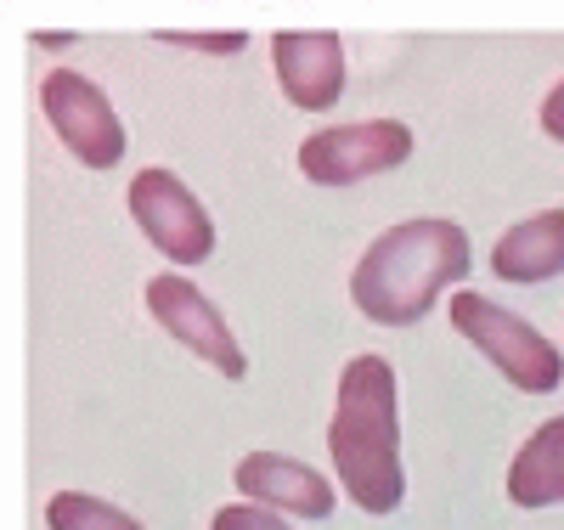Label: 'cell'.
Wrapping results in <instances>:
<instances>
[{
  "label": "cell",
  "mask_w": 564,
  "mask_h": 530,
  "mask_svg": "<svg viewBox=\"0 0 564 530\" xmlns=\"http://www.w3.org/2000/svg\"><path fill=\"white\" fill-rule=\"evenodd\" d=\"M468 266H475V249H468V231L457 220L441 215L401 220L372 237L367 255L356 260L350 300L379 327H412L435 311L446 288L468 277Z\"/></svg>",
  "instance_id": "2"
},
{
  "label": "cell",
  "mask_w": 564,
  "mask_h": 530,
  "mask_svg": "<svg viewBox=\"0 0 564 530\" xmlns=\"http://www.w3.org/2000/svg\"><path fill=\"white\" fill-rule=\"evenodd\" d=\"M141 300H148L153 322L170 333L175 345H186L198 361H209L220 378H243V372H249V356H243V345H238V333H231V322L215 311V300L204 294L193 277L159 271V277H148Z\"/></svg>",
  "instance_id": "7"
},
{
  "label": "cell",
  "mask_w": 564,
  "mask_h": 530,
  "mask_svg": "<svg viewBox=\"0 0 564 530\" xmlns=\"http://www.w3.org/2000/svg\"><path fill=\"white\" fill-rule=\"evenodd\" d=\"M124 209H130L135 231L148 237L164 260H175V266L215 260V220H209L204 198L175 170H164V164L135 170L130 192H124Z\"/></svg>",
  "instance_id": "4"
},
{
  "label": "cell",
  "mask_w": 564,
  "mask_h": 530,
  "mask_svg": "<svg viewBox=\"0 0 564 530\" xmlns=\"http://www.w3.org/2000/svg\"><path fill=\"white\" fill-rule=\"evenodd\" d=\"M417 136L401 119H350L300 141V175L316 186H356L367 175H390L412 159Z\"/></svg>",
  "instance_id": "5"
},
{
  "label": "cell",
  "mask_w": 564,
  "mask_h": 530,
  "mask_svg": "<svg viewBox=\"0 0 564 530\" xmlns=\"http://www.w3.org/2000/svg\"><path fill=\"white\" fill-rule=\"evenodd\" d=\"M395 367L384 356H350L334 390L327 418V457L345 497L384 519L406 502V468H401V412H395Z\"/></svg>",
  "instance_id": "1"
},
{
  "label": "cell",
  "mask_w": 564,
  "mask_h": 530,
  "mask_svg": "<svg viewBox=\"0 0 564 530\" xmlns=\"http://www.w3.org/2000/svg\"><path fill=\"white\" fill-rule=\"evenodd\" d=\"M209 530H294V524L271 508H254V502H226V508H215Z\"/></svg>",
  "instance_id": "13"
},
{
  "label": "cell",
  "mask_w": 564,
  "mask_h": 530,
  "mask_svg": "<svg viewBox=\"0 0 564 530\" xmlns=\"http://www.w3.org/2000/svg\"><path fill=\"white\" fill-rule=\"evenodd\" d=\"M491 271L513 288L564 277V209H542L520 226H508L491 244Z\"/></svg>",
  "instance_id": "10"
},
{
  "label": "cell",
  "mask_w": 564,
  "mask_h": 530,
  "mask_svg": "<svg viewBox=\"0 0 564 530\" xmlns=\"http://www.w3.org/2000/svg\"><path fill=\"white\" fill-rule=\"evenodd\" d=\"M446 316L463 333V345H475L520 396H547L564 383V350L542 327H531L525 316L502 311L497 300L475 294V288H457L446 300Z\"/></svg>",
  "instance_id": "3"
},
{
  "label": "cell",
  "mask_w": 564,
  "mask_h": 530,
  "mask_svg": "<svg viewBox=\"0 0 564 530\" xmlns=\"http://www.w3.org/2000/svg\"><path fill=\"white\" fill-rule=\"evenodd\" d=\"M536 119H542V136H553L558 148H564V79L542 96V113H536Z\"/></svg>",
  "instance_id": "15"
},
{
  "label": "cell",
  "mask_w": 564,
  "mask_h": 530,
  "mask_svg": "<svg viewBox=\"0 0 564 530\" xmlns=\"http://www.w3.org/2000/svg\"><path fill=\"white\" fill-rule=\"evenodd\" d=\"M45 530H148V524L90 491H57L45 502Z\"/></svg>",
  "instance_id": "12"
},
{
  "label": "cell",
  "mask_w": 564,
  "mask_h": 530,
  "mask_svg": "<svg viewBox=\"0 0 564 530\" xmlns=\"http://www.w3.org/2000/svg\"><path fill=\"white\" fill-rule=\"evenodd\" d=\"M159 45H175V52H204V57H238L249 34L226 29V34H159Z\"/></svg>",
  "instance_id": "14"
},
{
  "label": "cell",
  "mask_w": 564,
  "mask_h": 530,
  "mask_svg": "<svg viewBox=\"0 0 564 530\" xmlns=\"http://www.w3.org/2000/svg\"><path fill=\"white\" fill-rule=\"evenodd\" d=\"M271 63L276 85L300 113H334L345 96V40L339 34H300L282 29L271 34Z\"/></svg>",
  "instance_id": "8"
},
{
  "label": "cell",
  "mask_w": 564,
  "mask_h": 530,
  "mask_svg": "<svg viewBox=\"0 0 564 530\" xmlns=\"http://www.w3.org/2000/svg\"><path fill=\"white\" fill-rule=\"evenodd\" d=\"M40 113L57 130L63 148L74 153V164H85V170H113L130 148L124 119L113 113L108 90L74 68H52L40 79Z\"/></svg>",
  "instance_id": "6"
},
{
  "label": "cell",
  "mask_w": 564,
  "mask_h": 530,
  "mask_svg": "<svg viewBox=\"0 0 564 530\" xmlns=\"http://www.w3.org/2000/svg\"><path fill=\"white\" fill-rule=\"evenodd\" d=\"M508 502L513 508H564V412L536 423L525 446L508 463Z\"/></svg>",
  "instance_id": "11"
},
{
  "label": "cell",
  "mask_w": 564,
  "mask_h": 530,
  "mask_svg": "<svg viewBox=\"0 0 564 530\" xmlns=\"http://www.w3.org/2000/svg\"><path fill=\"white\" fill-rule=\"evenodd\" d=\"M238 479V497L254 508H271L282 519H327L334 513V479L316 474L300 457H282V452H249L231 468Z\"/></svg>",
  "instance_id": "9"
}]
</instances>
